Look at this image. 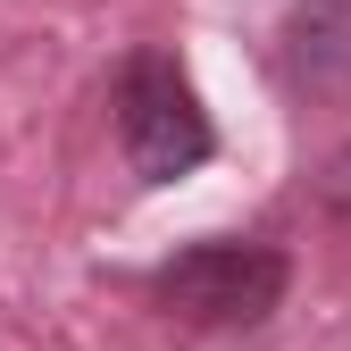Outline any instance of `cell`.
<instances>
[{
    "instance_id": "cell-3",
    "label": "cell",
    "mask_w": 351,
    "mask_h": 351,
    "mask_svg": "<svg viewBox=\"0 0 351 351\" xmlns=\"http://www.w3.org/2000/svg\"><path fill=\"white\" fill-rule=\"evenodd\" d=\"M318 201H326L335 217H351V143H343V151L318 167Z\"/></svg>"
},
{
    "instance_id": "cell-1",
    "label": "cell",
    "mask_w": 351,
    "mask_h": 351,
    "mask_svg": "<svg viewBox=\"0 0 351 351\" xmlns=\"http://www.w3.org/2000/svg\"><path fill=\"white\" fill-rule=\"evenodd\" d=\"M117 143H125V167L143 176V184H176V176H193L217 134H209V109L201 93L184 84L167 51H134L117 75Z\"/></svg>"
},
{
    "instance_id": "cell-2",
    "label": "cell",
    "mask_w": 351,
    "mask_h": 351,
    "mask_svg": "<svg viewBox=\"0 0 351 351\" xmlns=\"http://www.w3.org/2000/svg\"><path fill=\"white\" fill-rule=\"evenodd\" d=\"M285 251L268 243H193L151 276V293L193 326H259L285 301Z\"/></svg>"
}]
</instances>
